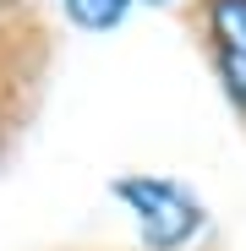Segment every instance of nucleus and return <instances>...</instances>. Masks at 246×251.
<instances>
[{
  "instance_id": "3",
  "label": "nucleus",
  "mask_w": 246,
  "mask_h": 251,
  "mask_svg": "<svg viewBox=\"0 0 246 251\" xmlns=\"http://www.w3.org/2000/svg\"><path fill=\"white\" fill-rule=\"evenodd\" d=\"M126 11H132V0H66V17L82 33H109V27H120Z\"/></svg>"
},
{
  "instance_id": "5",
  "label": "nucleus",
  "mask_w": 246,
  "mask_h": 251,
  "mask_svg": "<svg viewBox=\"0 0 246 251\" xmlns=\"http://www.w3.org/2000/svg\"><path fill=\"white\" fill-rule=\"evenodd\" d=\"M0 137H6V131H0Z\"/></svg>"
},
{
  "instance_id": "4",
  "label": "nucleus",
  "mask_w": 246,
  "mask_h": 251,
  "mask_svg": "<svg viewBox=\"0 0 246 251\" xmlns=\"http://www.w3.org/2000/svg\"><path fill=\"white\" fill-rule=\"evenodd\" d=\"M153 6H175V0H153Z\"/></svg>"
},
{
  "instance_id": "1",
  "label": "nucleus",
  "mask_w": 246,
  "mask_h": 251,
  "mask_svg": "<svg viewBox=\"0 0 246 251\" xmlns=\"http://www.w3.org/2000/svg\"><path fill=\"white\" fill-rule=\"evenodd\" d=\"M115 197L137 213V229H142L148 251H181L202 229L197 197L175 180H164V175H126V180H115Z\"/></svg>"
},
{
  "instance_id": "2",
  "label": "nucleus",
  "mask_w": 246,
  "mask_h": 251,
  "mask_svg": "<svg viewBox=\"0 0 246 251\" xmlns=\"http://www.w3.org/2000/svg\"><path fill=\"white\" fill-rule=\"evenodd\" d=\"M202 38H208L224 99L246 120V0H202Z\"/></svg>"
}]
</instances>
